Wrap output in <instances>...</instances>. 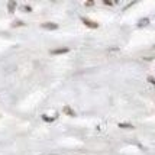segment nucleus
I'll list each match as a JSON object with an SVG mask.
<instances>
[{"instance_id":"1","label":"nucleus","mask_w":155,"mask_h":155,"mask_svg":"<svg viewBox=\"0 0 155 155\" xmlns=\"http://www.w3.org/2000/svg\"><path fill=\"white\" fill-rule=\"evenodd\" d=\"M81 22H83L86 26L93 28V29H97V28H99V23H97V22H94V20H90V19H87V18H81Z\"/></svg>"},{"instance_id":"2","label":"nucleus","mask_w":155,"mask_h":155,"mask_svg":"<svg viewBox=\"0 0 155 155\" xmlns=\"http://www.w3.org/2000/svg\"><path fill=\"white\" fill-rule=\"evenodd\" d=\"M68 51H70L68 48H58V49H52L51 54L52 55H61V54H67Z\"/></svg>"},{"instance_id":"3","label":"nucleus","mask_w":155,"mask_h":155,"mask_svg":"<svg viewBox=\"0 0 155 155\" xmlns=\"http://www.w3.org/2000/svg\"><path fill=\"white\" fill-rule=\"evenodd\" d=\"M42 28H44V29H49V31H55V29L58 28V25H57V23H52V22H48V23H42Z\"/></svg>"},{"instance_id":"4","label":"nucleus","mask_w":155,"mask_h":155,"mask_svg":"<svg viewBox=\"0 0 155 155\" xmlns=\"http://www.w3.org/2000/svg\"><path fill=\"white\" fill-rule=\"evenodd\" d=\"M119 128H122V129H134L135 126H134L132 123H119Z\"/></svg>"},{"instance_id":"5","label":"nucleus","mask_w":155,"mask_h":155,"mask_svg":"<svg viewBox=\"0 0 155 155\" xmlns=\"http://www.w3.org/2000/svg\"><path fill=\"white\" fill-rule=\"evenodd\" d=\"M64 112H65V113H67V115L75 116V113H74V112H73V109H70V107H68V106H65V107H64Z\"/></svg>"},{"instance_id":"6","label":"nucleus","mask_w":155,"mask_h":155,"mask_svg":"<svg viewBox=\"0 0 155 155\" xmlns=\"http://www.w3.org/2000/svg\"><path fill=\"white\" fill-rule=\"evenodd\" d=\"M15 7H16V3H15V2H12V3H9V10H10V12H13V9Z\"/></svg>"},{"instance_id":"7","label":"nucleus","mask_w":155,"mask_h":155,"mask_svg":"<svg viewBox=\"0 0 155 155\" xmlns=\"http://www.w3.org/2000/svg\"><path fill=\"white\" fill-rule=\"evenodd\" d=\"M147 80H148L149 83H151V84H154V86H155V78H154V77H151V75H149V77L147 78Z\"/></svg>"},{"instance_id":"8","label":"nucleus","mask_w":155,"mask_h":155,"mask_svg":"<svg viewBox=\"0 0 155 155\" xmlns=\"http://www.w3.org/2000/svg\"><path fill=\"white\" fill-rule=\"evenodd\" d=\"M145 23H148V19H143L139 22V26H142V25H145Z\"/></svg>"}]
</instances>
